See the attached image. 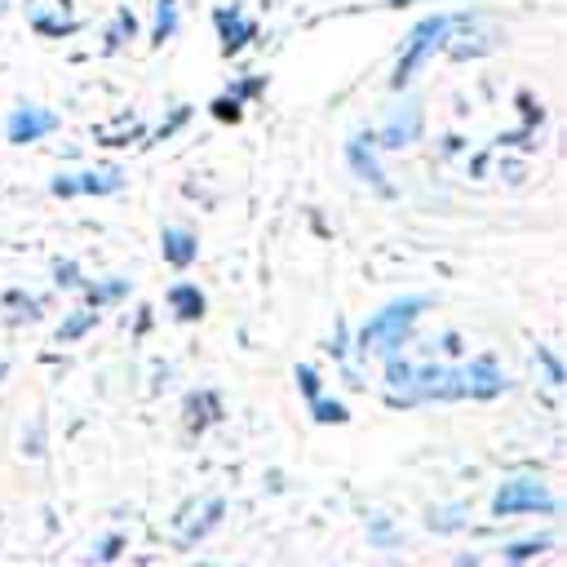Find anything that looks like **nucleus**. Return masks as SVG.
I'll use <instances>...</instances> for the list:
<instances>
[{
  "label": "nucleus",
  "instance_id": "obj_1",
  "mask_svg": "<svg viewBox=\"0 0 567 567\" xmlns=\"http://www.w3.org/2000/svg\"><path fill=\"white\" fill-rule=\"evenodd\" d=\"M461 27V18L457 14H435V18H426L421 27H412L408 40H404V49H399V67H395V76H390V89H408L412 80H417V71L430 63V58L439 54L443 45H448V36Z\"/></svg>",
  "mask_w": 567,
  "mask_h": 567
},
{
  "label": "nucleus",
  "instance_id": "obj_2",
  "mask_svg": "<svg viewBox=\"0 0 567 567\" xmlns=\"http://www.w3.org/2000/svg\"><path fill=\"white\" fill-rule=\"evenodd\" d=\"M426 297H399V302H390L386 311H377L373 319L364 324V333H359V350L364 355H399V346L412 337V319L426 311Z\"/></svg>",
  "mask_w": 567,
  "mask_h": 567
},
{
  "label": "nucleus",
  "instance_id": "obj_3",
  "mask_svg": "<svg viewBox=\"0 0 567 567\" xmlns=\"http://www.w3.org/2000/svg\"><path fill=\"white\" fill-rule=\"evenodd\" d=\"M222 514H226V501L222 497H200V501H191V505H182L178 510V523H173V541L187 550V545H200L204 536H209L213 528L222 523Z\"/></svg>",
  "mask_w": 567,
  "mask_h": 567
},
{
  "label": "nucleus",
  "instance_id": "obj_4",
  "mask_svg": "<svg viewBox=\"0 0 567 567\" xmlns=\"http://www.w3.org/2000/svg\"><path fill=\"white\" fill-rule=\"evenodd\" d=\"M554 514L559 510V501L550 497V492L541 488V483H532V479H510L505 488L497 492V501H492V514Z\"/></svg>",
  "mask_w": 567,
  "mask_h": 567
},
{
  "label": "nucleus",
  "instance_id": "obj_5",
  "mask_svg": "<svg viewBox=\"0 0 567 567\" xmlns=\"http://www.w3.org/2000/svg\"><path fill=\"white\" fill-rule=\"evenodd\" d=\"M120 169H89V173H58L54 182H49V191L58 195V200H71V195H111L120 191Z\"/></svg>",
  "mask_w": 567,
  "mask_h": 567
},
{
  "label": "nucleus",
  "instance_id": "obj_6",
  "mask_svg": "<svg viewBox=\"0 0 567 567\" xmlns=\"http://www.w3.org/2000/svg\"><path fill=\"white\" fill-rule=\"evenodd\" d=\"M213 27H218V36H222V54L226 58H235L244 45L257 36V23L249 14H244L240 5H222V9H213Z\"/></svg>",
  "mask_w": 567,
  "mask_h": 567
},
{
  "label": "nucleus",
  "instance_id": "obj_7",
  "mask_svg": "<svg viewBox=\"0 0 567 567\" xmlns=\"http://www.w3.org/2000/svg\"><path fill=\"white\" fill-rule=\"evenodd\" d=\"M58 129V116L54 111H45V107H14L9 111V142L14 147H27V142H36V138H49V133Z\"/></svg>",
  "mask_w": 567,
  "mask_h": 567
},
{
  "label": "nucleus",
  "instance_id": "obj_8",
  "mask_svg": "<svg viewBox=\"0 0 567 567\" xmlns=\"http://www.w3.org/2000/svg\"><path fill=\"white\" fill-rule=\"evenodd\" d=\"M461 377H466V395H470V399H497L501 390H505V377H501L497 355L470 359V364L461 368Z\"/></svg>",
  "mask_w": 567,
  "mask_h": 567
},
{
  "label": "nucleus",
  "instance_id": "obj_9",
  "mask_svg": "<svg viewBox=\"0 0 567 567\" xmlns=\"http://www.w3.org/2000/svg\"><path fill=\"white\" fill-rule=\"evenodd\" d=\"M346 160H350V169H355L377 195H395V187H390L386 173H381L377 160H373V133H359V138H350L346 142Z\"/></svg>",
  "mask_w": 567,
  "mask_h": 567
},
{
  "label": "nucleus",
  "instance_id": "obj_10",
  "mask_svg": "<svg viewBox=\"0 0 567 567\" xmlns=\"http://www.w3.org/2000/svg\"><path fill=\"white\" fill-rule=\"evenodd\" d=\"M160 249H164V262L178 266V271H182V266H191V262H195V253H200V240H195L191 226H164Z\"/></svg>",
  "mask_w": 567,
  "mask_h": 567
},
{
  "label": "nucleus",
  "instance_id": "obj_11",
  "mask_svg": "<svg viewBox=\"0 0 567 567\" xmlns=\"http://www.w3.org/2000/svg\"><path fill=\"white\" fill-rule=\"evenodd\" d=\"M169 311L178 324H200L204 311H209V302H204V293L195 284H173L169 288Z\"/></svg>",
  "mask_w": 567,
  "mask_h": 567
},
{
  "label": "nucleus",
  "instance_id": "obj_12",
  "mask_svg": "<svg viewBox=\"0 0 567 567\" xmlns=\"http://www.w3.org/2000/svg\"><path fill=\"white\" fill-rule=\"evenodd\" d=\"M213 421H222V399L213 395V390H191V395H187V426H191V435L209 430Z\"/></svg>",
  "mask_w": 567,
  "mask_h": 567
},
{
  "label": "nucleus",
  "instance_id": "obj_13",
  "mask_svg": "<svg viewBox=\"0 0 567 567\" xmlns=\"http://www.w3.org/2000/svg\"><path fill=\"white\" fill-rule=\"evenodd\" d=\"M417 133H421V116H417V111H399V120H390V125L381 129L373 142H381V151H399V147H408Z\"/></svg>",
  "mask_w": 567,
  "mask_h": 567
},
{
  "label": "nucleus",
  "instance_id": "obj_14",
  "mask_svg": "<svg viewBox=\"0 0 567 567\" xmlns=\"http://www.w3.org/2000/svg\"><path fill=\"white\" fill-rule=\"evenodd\" d=\"M5 311H9V324H36L45 306H40L36 297H27L23 288H9V293H5Z\"/></svg>",
  "mask_w": 567,
  "mask_h": 567
},
{
  "label": "nucleus",
  "instance_id": "obj_15",
  "mask_svg": "<svg viewBox=\"0 0 567 567\" xmlns=\"http://www.w3.org/2000/svg\"><path fill=\"white\" fill-rule=\"evenodd\" d=\"M306 404H311V421H315V426H346V421H350V408L337 404V399H328L324 390H319L315 399H306Z\"/></svg>",
  "mask_w": 567,
  "mask_h": 567
},
{
  "label": "nucleus",
  "instance_id": "obj_16",
  "mask_svg": "<svg viewBox=\"0 0 567 567\" xmlns=\"http://www.w3.org/2000/svg\"><path fill=\"white\" fill-rule=\"evenodd\" d=\"M178 32V0H156V27H151V49L169 45Z\"/></svg>",
  "mask_w": 567,
  "mask_h": 567
},
{
  "label": "nucleus",
  "instance_id": "obj_17",
  "mask_svg": "<svg viewBox=\"0 0 567 567\" xmlns=\"http://www.w3.org/2000/svg\"><path fill=\"white\" fill-rule=\"evenodd\" d=\"M80 288H85V297H89L94 311H102V306H116V302H125V297H129V280H102V284H80Z\"/></svg>",
  "mask_w": 567,
  "mask_h": 567
},
{
  "label": "nucleus",
  "instance_id": "obj_18",
  "mask_svg": "<svg viewBox=\"0 0 567 567\" xmlns=\"http://www.w3.org/2000/svg\"><path fill=\"white\" fill-rule=\"evenodd\" d=\"M94 328H98V311H94V306H89V311H76V315H67L63 319V328H58V342H80V337H85V333H94Z\"/></svg>",
  "mask_w": 567,
  "mask_h": 567
},
{
  "label": "nucleus",
  "instance_id": "obj_19",
  "mask_svg": "<svg viewBox=\"0 0 567 567\" xmlns=\"http://www.w3.org/2000/svg\"><path fill=\"white\" fill-rule=\"evenodd\" d=\"M129 36H138V23H133V14H129V9H120V14H116V27H111V32H107V54H116V49L125 45Z\"/></svg>",
  "mask_w": 567,
  "mask_h": 567
},
{
  "label": "nucleus",
  "instance_id": "obj_20",
  "mask_svg": "<svg viewBox=\"0 0 567 567\" xmlns=\"http://www.w3.org/2000/svg\"><path fill=\"white\" fill-rule=\"evenodd\" d=\"M209 111L222 120V125H240V120H244V102H240V98H231V94L213 98V107H209Z\"/></svg>",
  "mask_w": 567,
  "mask_h": 567
},
{
  "label": "nucleus",
  "instance_id": "obj_21",
  "mask_svg": "<svg viewBox=\"0 0 567 567\" xmlns=\"http://www.w3.org/2000/svg\"><path fill=\"white\" fill-rule=\"evenodd\" d=\"M54 284H58V288H80V284H85V275H80L76 262L58 257V262H54Z\"/></svg>",
  "mask_w": 567,
  "mask_h": 567
},
{
  "label": "nucleus",
  "instance_id": "obj_22",
  "mask_svg": "<svg viewBox=\"0 0 567 567\" xmlns=\"http://www.w3.org/2000/svg\"><path fill=\"white\" fill-rule=\"evenodd\" d=\"M408 377H412V364H408V359H399V355H386V386L404 390V386H408Z\"/></svg>",
  "mask_w": 567,
  "mask_h": 567
},
{
  "label": "nucleus",
  "instance_id": "obj_23",
  "mask_svg": "<svg viewBox=\"0 0 567 567\" xmlns=\"http://www.w3.org/2000/svg\"><path fill=\"white\" fill-rule=\"evenodd\" d=\"M536 359H541V368L550 373V386H563V364H559V355H554V350H545V346H536Z\"/></svg>",
  "mask_w": 567,
  "mask_h": 567
},
{
  "label": "nucleus",
  "instance_id": "obj_24",
  "mask_svg": "<svg viewBox=\"0 0 567 567\" xmlns=\"http://www.w3.org/2000/svg\"><path fill=\"white\" fill-rule=\"evenodd\" d=\"M545 545H550V536H541V541H519V545H510V550H505V559H532V554H541Z\"/></svg>",
  "mask_w": 567,
  "mask_h": 567
},
{
  "label": "nucleus",
  "instance_id": "obj_25",
  "mask_svg": "<svg viewBox=\"0 0 567 567\" xmlns=\"http://www.w3.org/2000/svg\"><path fill=\"white\" fill-rule=\"evenodd\" d=\"M293 377H297V386H302V395H306V399H315L319 390H324V386H319V377H315V368H311V364H297V373H293Z\"/></svg>",
  "mask_w": 567,
  "mask_h": 567
},
{
  "label": "nucleus",
  "instance_id": "obj_26",
  "mask_svg": "<svg viewBox=\"0 0 567 567\" xmlns=\"http://www.w3.org/2000/svg\"><path fill=\"white\" fill-rule=\"evenodd\" d=\"M519 111H523V125L528 129H536L545 120V111H541V102H536L532 94H519Z\"/></svg>",
  "mask_w": 567,
  "mask_h": 567
},
{
  "label": "nucleus",
  "instance_id": "obj_27",
  "mask_svg": "<svg viewBox=\"0 0 567 567\" xmlns=\"http://www.w3.org/2000/svg\"><path fill=\"white\" fill-rule=\"evenodd\" d=\"M262 89H266L262 76H257V80H235V85H231V98L249 102V98H262Z\"/></svg>",
  "mask_w": 567,
  "mask_h": 567
},
{
  "label": "nucleus",
  "instance_id": "obj_28",
  "mask_svg": "<svg viewBox=\"0 0 567 567\" xmlns=\"http://www.w3.org/2000/svg\"><path fill=\"white\" fill-rule=\"evenodd\" d=\"M187 120H191V107H178L169 120H164V129L156 133V138H169V133H173V129H182V125H187Z\"/></svg>",
  "mask_w": 567,
  "mask_h": 567
},
{
  "label": "nucleus",
  "instance_id": "obj_29",
  "mask_svg": "<svg viewBox=\"0 0 567 567\" xmlns=\"http://www.w3.org/2000/svg\"><path fill=\"white\" fill-rule=\"evenodd\" d=\"M120 545H125V541H120V536H111V541H102V545H98V559H116V554H120Z\"/></svg>",
  "mask_w": 567,
  "mask_h": 567
},
{
  "label": "nucleus",
  "instance_id": "obj_30",
  "mask_svg": "<svg viewBox=\"0 0 567 567\" xmlns=\"http://www.w3.org/2000/svg\"><path fill=\"white\" fill-rule=\"evenodd\" d=\"M373 541H377V545H386V541L395 545V528H386V523H373Z\"/></svg>",
  "mask_w": 567,
  "mask_h": 567
},
{
  "label": "nucleus",
  "instance_id": "obj_31",
  "mask_svg": "<svg viewBox=\"0 0 567 567\" xmlns=\"http://www.w3.org/2000/svg\"><path fill=\"white\" fill-rule=\"evenodd\" d=\"M133 333H151V306H142V311H138V324H133Z\"/></svg>",
  "mask_w": 567,
  "mask_h": 567
},
{
  "label": "nucleus",
  "instance_id": "obj_32",
  "mask_svg": "<svg viewBox=\"0 0 567 567\" xmlns=\"http://www.w3.org/2000/svg\"><path fill=\"white\" fill-rule=\"evenodd\" d=\"M9 373V364H5V359H0V377H5Z\"/></svg>",
  "mask_w": 567,
  "mask_h": 567
}]
</instances>
